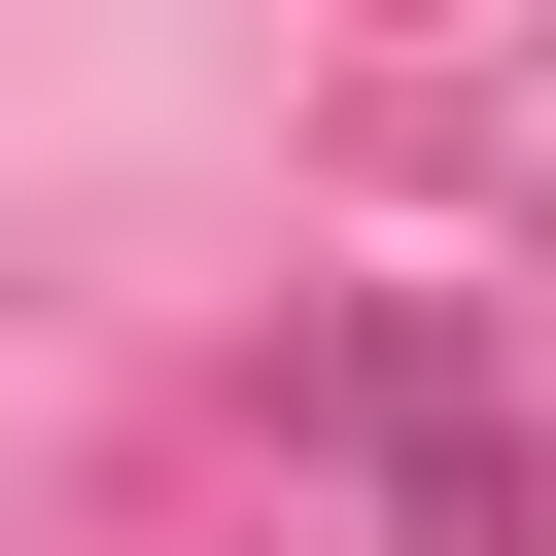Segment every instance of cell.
I'll return each instance as SVG.
<instances>
[{
	"label": "cell",
	"instance_id": "6da1fadb",
	"mask_svg": "<svg viewBox=\"0 0 556 556\" xmlns=\"http://www.w3.org/2000/svg\"><path fill=\"white\" fill-rule=\"evenodd\" d=\"M278 452L382 521V556H521L556 521V452H521V382H486V313H417V278H348V313H278Z\"/></svg>",
	"mask_w": 556,
	"mask_h": 556
}]
</instances>
